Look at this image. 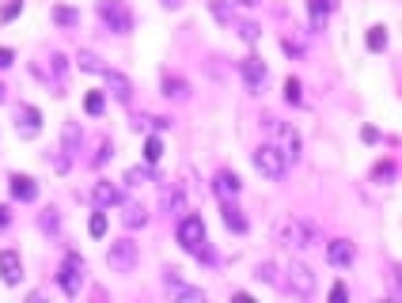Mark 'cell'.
<instances>
[{
    "instance_id": "obj_1",
    "label": "cell",
    "mask_w": 402,
    "mask_h": 303,
    "mask_svg": "<svg viewBox=\"0 0 402 303\" xmlns=\"http://www.w3.org/2000/svg\"><path fill=\"white\" fill-rule=\"evenodd\" d=\"M274 239L288 246V250H304V246H315L319 243V231H315L311 220H300V216H281L274 224Z\"/></svg>"
},
{
    "instance_id": "obj_2",
    "label": "cell",
    "mask_w": 402,
    "mask_h": 303,
    "mask_svg": "<svg viewBox=\"0 0 402 303\" xmlns=\"http://www.w3.org/2000/svg\"><path fill=\"white\" fill-rule=\"evenodd\" d=\"M175 239L182 243V250L198 254V258H209V250H205V220L201 216H182L179 227H175Z\"/></svg>"
},
{
    "instance_id": "obj_3",
    "label": "cell",
    "mask_w": 402,
    "mask_h": 303,
    "mask_svg": "<svg viewBox=\"0 0 402 303\" xmlns=\"http://www.w3.org/2000/svg\"><path fill=\"white\" fill-rule=\"evenodd\" d=\"M99 19L114 34H129V31H133V12L126 8V0H99Z\"/></svg>"
},
{
    "instance_id": "obj_4",
    "label": "cell",
    "mask_w": 402,
    "mask_h": 303,
    "mask_svg": "<svg viewBox=\"0 0 402 303\" xmlns=\"http://www.w3.org/2000/svg\"><path fill=\"white\" fill-rule=\"evenodd\" d=\"M137 262H141V250H137V243L133 239H114L110 243V250H107V265L114 273H133L137 269Z\"/></svg>"
},
{
    "instance_id": "obj_5",
    "label": "cell",
    "mask_w": 402,
    "mask_h": 303,
    "mask_svg": "<svg viewBox=\"0 0 402 303\" xmlns=\"http://www.w3.org/2000/svg\"><path fill=\"white\" fill-rule=\"evenodd\" d=\"M255 167L262 170L266 178H285V170H288V159H285V152L277 148V144H258L255 148Z\"/></svg>"
},
{
    "instance_id": "obj_6",
    "label": "cell",
    "mask_w": 402,
    "mask_h": 303,
    "mask_svg": "<svg viewBox=\"0 0 402 303\" xmlns=\"http://www.w3.org/2000/svg\"><path fill=\"white\" fill-rule=\"evenodd\" d=\"M266 129H269V137H274V144L285 152V159L300 156V133H296L293 126H285L281 118H266Z\"/></svg>"
},
{
    "instance_id": "obj_7",
    "label": "cell",
    "mask_w": 402,
    "mask_h": 303,
    "mask_svg": "<svg viewBox=\"0 0 402 303\" xmlns=\"http://www.w3.org/2000/svg\"><path fill=\"white\" fill-rule=\"evenodd\" d=\"M58 284H61L65 296H80V284H83V258L80 254H69V258H65L61 273H58Z\"/></svg>"
},
{
    "instance_id": "obj_8",
    "label": "cell",
    "mask_w": 402,
    "mask_h": 303,
    "mask_svg": "<svg viewBox=\"0 0 402 303\" xmlns=\"http://www.w3.org/2000/svg\"><path fill=\"white\" fill-rule=\"evenodd\" d=\"M285 288L293 292V296L307 299V296L315 292V273L307 269L304 262H293V265H288V281H285Z\"/></svg>"
},
{
    "instance_id": "obj_9",
    "label": "cell",
    "mask_w": 402,
    "mask_h": 303,
    "mask_svg": "<svg viewBox=\"0 0 402 303\" xmlns=\"http://www.w3.org/2000/svg\"><path fill=\"white\" fill-rule=\"evenodd\" d=\"M15 129H20V137H27V140L39 137V133H42L39 107H27V102H20V107H15Z\"/></svg>"
},
{
    "instance_id": "obj_10",
    "label": "cell",
    "mask_w": 402,
    "mask_h": 303,
    "mask_svg": "<svg viewBox=\"0 0 402 303\" xmlns=\"http://www.w3.org/2000/svg\"><path fill=\"white\" fill-rule=\"evenodd\" d=\"M102 80H107V88H110V95H114L118 102H129V99H133V83H129V76H126V72H118V69H102Z\"/></svg>"
},
{
    "instance_id": "obj_11",
    "label": "cell",
    "mask_w": 402,
    "mask_h": 303,
    "mask_svg": "<svg viewBox=\"0 0 402 303\" xmlns=\"http://www.w3.org/2000/svg\"><path fill=\"white\" fill-rule=\"evenodd\" d=\"M0 281H4V284H20L23 281L20 250H0Z\"/></svg>"
},
{
    "instance_id": "obj_12",
    "label": "cell",
    "mask_w": 402,
    "mask_h": 303,
    "mask_svg": "<svg viewBox=\"0 0 402 303\" xmlns=\"http://www.w3.org/2000/svg\"><path fill=\"white\" fill-rule=\"evenodd\" d=\"M239 72H243V80H247L250 91H262V83H266V65H262L258 57H243Z\"/></svg>"
},
{
    "instance_id": "obj_13",
    "label": "cell",
    "mask_w": 402,
    "mask_h": 303,
    "mask_svg": "<svg viewBox=\"0 0 402 303\" xmlns=\"http://www.w3.org/2000/svg\"><path fill=\"white\" fill-rule=\"evenodd\" d=\"M213 189H217L220 201H232V197L239 194V175H236V170H217V178H213Z\"/></svg>"
},
{
    "instance_id": "obj_14",
    "label": "cell",
    "mask_w": 402,
    "mask_h": 303,
    "mask_svg": "<svg viewBox=\"0 0 402 303\" xmlns=\"http://www.w3.org/2000/svg\"><path fill=\"white\" fill-rule=\"evenodd\" d=\"M91 201H95V208H114V205H121V189L114 182H95Z\"/></svg>"
},
{
    "instance_id": "obj_15",
    "label": "cell",
    "mask_w": 402,
    "mask_h": 303,
    "mask_svg": "<svg viewBox=\"0 0 402 303\" xmlns=\"http://www.w3.org/2000/svg\"><path fill=\"white\" fill-rule=\"evenodd\" d=\"M353 243L349 239H334V243H326V262L330 265H353Z\"/></svg>"
},
{
    "instance_id": "obj_16",
    "label": "cell",
    "mask_w": 402,
    "mask_h": 303,
    "mask_svg": "<svg viewBox=\"0 0 402 303\" xmlns=\"http://www.w3.org/2000/svg\"><path fill=\"white\" fill-rule=\"evenodd\" d=\"M8 182H12V197H15V201H34V197H39V186H34L31 175H12Z\"/></svg>"
},
{
    "instance_id": "obj_17",
    "label": "cell",
    "mask_w": 402,
    "mask_h": 303,
    "mask_svg": "<svg viewBox=\"0 0 402 303\" xmlns=\"http://www.w3.org/2000/svg\"><path fill=\"white\" fill-rule=\"evenodd\" d=\"M307 12H311V27H315V31H323L326 15L334 12V0H307Z\"/></svg>"
},
{
    "instance_id": "obj_18",
    "label": "cell",
    "mask_w": 402,
    "mask_h": 303,
    "mask_svg": "<svg viewBox=\"0 0 402 303\" xmlns=\"http://www.w3.org/2000/svg\"><path fill=\"white\" fill-rule=\"evenodd\" d=\"M121 220H126V227H145L148 224V213L137 201H126V208H121Z\"/></svg>"
},
{
    "instance_id": "obj_19",
    "label": "cell",
    "mask_w": 402,
    "mask_h": 303,
    "mask_svg": "<svg viewBox=\"0 0 402 303\" xmlns=\"http://www.w3.org/2000/svg\"><path fill=\"white\" fill-rule=\"evenodd\" d=\"M224 224H228L236 235H243V231H247V220H243V213H239V208L232 205V201H224Z\"/></svg>"
},
{
    "instance_id": "obj_20",
    "label": "cell",
    "mask_w": 402,
    "mask_h": 303,
    "mask_svg": "<svg viewBox=\"0 0 402 303\" xmlns=\"http://www.w3.org/2000/svg\"><path fill=\"white\" fill-rule=\"evenodd\" d=\"M364 42H368L372 53L387 50V31H383V27H368V38H364Z\"/></svg>"
},
{
    "instance_id": "obj_21",
    "label": "cell",
    "mask_w": 402,
    "mask_h": 303,
    "mask_svg": "<svg viewBox=\"0 0 402 303\" xmlns=\"http://www.w3.org/2000/svg\"><path fill=\"white\" fill-rule=\"evenodd\" d=\"M163 95H167V99H186L190 88H186V80H171V76H167V80H163Z\"/></svg>"
},
{
    "instance_id": "obj_22",
    "label": "cell",
    "mask_w": 402,
    "mask_h": 303,
    "mask_svg": "<svg viewBox=\"0 0 402 303\" xmlns=\"http://www.w3.org/2000/svg\"><path fill=\"white\" fill-rule=\"evenodd\" d=\"M285 99L293 102V107H300V102H304V88H300L296 76H288V80H285Z\"/></svg>"
},
{
    "instance_id": "obj_23",
    "label": "cell",
    "mask_w": 402,
    "mask_h": 303,
    "mask_svg": "<svg viewBox=\"0 0 402 303\" xmlns=\"http://www.w3.org/2000/svg\"><path fill=\"white\" fill-rule=\"evenodd\" d=\"M53 19H58L61 27H76L80 23V12H76V8H65L61 4V8H53Z\"/></svg>"
},
{
    "instance_id": "obj_24",
    "label": "cell",
    "mask_w": 402,
    "mask_h": 303,
    "mask_svg": "<svg viewBox=\"0 0 402 303\" xmlns=\"http://www.w3.org/2000/svg\"><path fill=\"white\" fill-rule=\"evenodd\" d=\"M76 144H80V129H76V121H65V148L61 152H76Z\"/></svg>"
},
{
    "instance_id": "obj_25",
    "label": "cell",
    "mask_w": 402,
    "mask_h": 303,
    "mask_svg": "<svg viewBox=\"0 0 402 303\" xmlns=\"http://www.w3.org/2000/svg\"><path fill=\"white\" fill-rule=\"evenodd\" d=\"M160 156H163V140L160 137H148L145 140V159H148V163H160Z\"/></svg>"
},
{
    "instance_id": "obj_26",
    "label": "cell",
    "mask_w": 402,
    "mask_h": 303,
    "mask_svg": "<svg viewBox=\"0 0 402 303\" xmlns=\"http://www.w3.org/2000/svg\"><path fill=\"white\" fill-rule=\"evenodd\" d=\"M88 231L95 235V239H102L107 235V208H99L95 216H91V224H88Z\"/></svg>"
},
{
    "instance_id": "obj_27",
    "label": "cell",
    "mask_w": 402,
    "mask_h": 303,
    "mask_svg": "<svg viewBox=\"0 0 402 303\" xmlns=\"http://www.w3.org/2000/svg\"><path fill=\"white\" fill-rule=\"evenodd\" d=\"M163 208L167 213H182V194L179 189H163Z\"/></svg>"
},
{
    "instance_id": "obj_28",
    "label": "cell",
    "mask_w": 402,
    "mask_h": 303,
    "mask_svg": "<svg viewBox=\"0 0 402 303\" xmlns=\"http://www.w3.org/2000/svg\"><path fill=\"white\" fill-rule=\"evenodd\" d=\"M20 12H23V0H8V4L0 8V23H12Z\"/></svg>"
},
{
    "instance_id": "obj_29",
    "label": "cell",
    "mask_w": 402,
    "mask_h": 303,
    "mask_svg": "<svg viewBox=\"0 0 402 303\" xmlns=\"http://www.w3.org/2000/svg\"><path fill=\"white\" fill-rule=\"evenodd\" d=\"M239 38H243V42H250V46H255L258 38H262V27H258V23H239Z\"/></svg>"
},
{
    "instance_id": "obj_30",
    "label": "cell",
    "mask_w": 402,
    "mask_h": 303,
    "mask_svg": "<svg viewBox=\"0 0 402 303\" xmlns=\"http://www.w3.org/2000/svg\"><path fill=\"white\" fill-rule=\"evenodd\" d=\"M76 61H80V69H83V72H102V69H107V65H99V57H95V53H80Z\"/></svg>"
},
{
    "instance_id": "obj_31",
    "label": "cell",
    "mask_w": 402,
    "mask_h": 303,
    "mask_svg": "<svg viewBox=\"0 0 402 303\" xmlns=\"http://www.w3.org/2000/svg\"><path fill=\"white\" fill-rule=\"evenodd\" d=\"M372 178H376V182H391V178H395V163H376V170H372Z\"/></svg>"
},
{
    "instance_id": "obj_32",
    "label": "cell",
    "mask_w": 402,
    "mask_h": 303,
    "mask_svg": "<svg viewBox=\"0 0 402 303\" xmlns=\"http://www.w3.org/2000/svg\"><path fill=\"white\" fill-rule=\"evenodd\" d=\"M102 107H107V102H102V95H99V91H88V99H83V110H88V114H102Z\"/></svg>"
},
{
    "instance_id": "obj_33",
    "label": "cell",
    "mask_w": 402,
    "mask_h": 303,
    "mask_svg": "<svg viewBox=\"0 0 402 303\" xmlns=\"http://www.w3.org/2000/svg\"><path fill=\"white\" fill-rule=\"evenodd\" d=\"M179 299H186V303H201L205 292H201V288H182V284H179Z\"/></svg>"
},
{
    "instance_id": "obj_34",
    "label": "cell",
    "mask_w": 402,
    "mask_h": 303,
    "mask_svg": "<svg viewBox=\"0 0 402 303\" xmlns=\"http://www.w3.org/2000/svg\"><path fill=\"white\" fill-rule=\"evenodd\" d=\"M141 182H148V170H141V167H133L126 175V186H141Z\"/></svg>"
},
{
    "instance_id": "obj_35",
    "label": "cell",
    "mask_w": 402,
    "mask_h": 303,
    "mask_svg": "<svg viewBox=\"0 0 402 303\" xmlns=\"http://www.w3.org/2000/svg\"><path fill=\"white\" fill-rule=\"evenodd\" d=\"M330 299H338V303H345V299H349V292H345V284H334V288H330Z\"/></svg>"
},
{
    "instance_id": "obj_36",
    "label": "cell",
    "mask_w": 402,
    "mask_h": 303,
    "mask_svg": "<svg viewBox=\"0 0 402 303\" xmlns=\"http://www.w3.org/2000/svg\"><path fill=\"white\" fill-rule=\"evenodd\" d=\"M361 137H364V144H376V140H380V133L372 129V126H364V129H361Z\"/></svg>"
},
{
    "instance_id": "obj_37",
    "label": "cell",
    "mask_w": 402,
    "mask_h": 303,
    "mask_svg": "<svg viewBox=\"0 0 402 303\" xmlns=\"http://www.w3.org/2000/svg\"><path fill=\"white\" fill-rule=\"evenodd\" d=\"M258 281H274V262L258 265Z\"/></svg>"
},
{
    "instance_id": "obj_38",
    "label": "cell",
    "mask_w": 402,
    "mask_h": 303,
    "mask_svg": "<svg viewBox=\"0 0 402 303\" xmlns=\"http://www.w3.org/2000/svg\"><path fill=\"white\" fill-rule=\"evenodd\" d=\"M15 61V53L12 50H4V46H0V69H8V65Z\"/></svg>"
},
{
    "instance_id": "obj_39",
    "label": "cell",
    "mask_w": 402,
    "mask_h": 303,
    "mask_svg": "<svg viewBox=\"0 0 402 303\" xmlns=\"http://www.w3.org/2000/svg\"><path fill=\"white\" fill-rule=\"evenodd\" d=\"M8 224H12V208L0 205V227H8Z\"/></svg>"
},
{
    "instance_id": "obj_40",
    "label": "cell",
    "mask_w": 402,
    "mask_h": 303,
    "mask_svg": "<svg viewBox=\"0 0 402 303\" xmlns=\"http://www.w3.org/2000/svg\"><path fill=\"white\" fill-rule=\"evenodd\" d=\"M281 46H285V53H293V57H300V46H296V42H293V38H285V42H281Z\"/></svg>"
},
{
    "instance_id": "obj_41",
    "label": "cell",
    "mask_w": 402,
    "mask_h": 303,
    "mask_svg": "<svg viewBox=\"0 0 402 303\" xmlns=\"http://www.w3.org/2000/svg\"><path fill=\"white\" fill-rule=\"evenodd\" d=\"M236 4H243V8H258L262 0H236Z\"/></svg>"
},
{
    "instance_id": "obj_42",
    "label": "cell",
    "mask_w": 402,
    "mask_h": 303,
    "mask_svg": "<svg viewBox=\"0 0 402 303\" xmlns=\"http://www.w3.org/2000/svg\"><path fill=\"white\" fill-rule=\"evenodd\" d=\"M163 4H167V8H179V0H163Z\"/></svg>"
},
{
    "instance_id": "obj_43",
    "label": "cell",
    "mask_w": 402,
    "mask_h": 303,
    "mask_svg": "<svg viewBox=\"0 0 402 303\" xmlns=\"http://www.w3.org/2000/svg\"><path fill=\"white\" fill-rule=\"evenodd\" d=\"M0 102H4V83H0Z\"/></svg>"
}]
</instances>
